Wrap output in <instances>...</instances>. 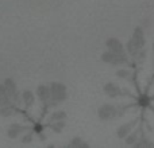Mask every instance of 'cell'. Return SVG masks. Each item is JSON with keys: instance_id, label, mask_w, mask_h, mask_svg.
I'll use <instances>...</instances> for the list:
<instances>
[{"instance_id": "obj_1", "label": "cell", "mask_w": 154, "mask_h": 148, "mask_svg": "<svg viewBox=\"0 0 154 148\" xmlns=\"http://www.w3.org/2000/svg\"><path fill=\"white\" fill-rule=\"evenodd\" d=\"M49 89H50V102H49V105H57V104H61L66 100L68 92L65 84L53 81L49 84Z\"/></svg>"}, {"instance_id": "obj_2", "label": "cell", "mask_w": 154, "mask_h": 148, "mask_svg": "<svg viewBox=\"0 0 154 148\" xmlns=\"http://www.w3.org/2000/svg\"><path fill=\"white\" fill-rule=\"evenodd\" d=\"M100 59L104 62V64L112 65V66H119V65H125V64L128 62V57H127L126 53L115 54L109 50L104 51V53L100 55Z\"/></svg>"}, {"instance_id": "obj_3", "label": "cell", "mask_w": 154, "mask_h": 148, "mask_svg": "<svg viewBox=\"0 0 154 148\" xmlns=\"http://www.w3.org/2000/svg\"><path fill=\"white\" fill-rule=\"evenodd\" d=\"M123 112L122 111H118L116 106H114L112 104H103L100 108L97 109V116L100 120L103 121H108V120H112L115 117L120 116Z\"/></svg>"}, {"instance_id": "obj_4", "label": "cell", "mask_w": 154, "mask_h": 148, "mask_svg": "<svg viewBox=\"0 0 154 148\" xmlns=\"http://www.w3.org/2000/svg\"><path fill=\"white\" fill-rule=\"evenodd\" d=\"M106 47H107V50L112 51V53H115V54L126 53L125 45H123L118 38H108V39L106 40Z\"/></svg>"}, {"instance_id": "obj_5", "label": "cell", "mask_w": 154, "mask_h": 148, "mask_svg": "<svg viewBox=\"0 0 154 148\" xmlns=\"http://www.w3.org/2000/svg\"><path fill=\"white\" fill-rule=\"evenodd\" d=\"M35 97H38V100L41 102L48 105L50 102V89H49V85H38L37 92H35Z\"/></svg>"}, {"instance_id": "obj_6", "label": "cell", "mask_w": 154, "mask_h": 148, "mask_svg": "<svg viewBox=\"0 0 154 148\" xmlns=\"http://www.w3.org/2000/svg\"><path fill=\"white\" fill-rule=\"evenodd\" d=\"M133 42L138 46V49H143L146 45V39H145V31L142 27H135L133 32V37H131Z\"/></svg>"}, {"instance_id": "obj_7", "label": "cell", "mask_w": 154, "mask_h": 148, "mask_svg": "<svg viewBox=\"0 0 154 148\" xmlns=\"http://www.w3.org/2000/svg\"><path fill=\"white\" fill-rule=\"evenodd\" d=\"M27 131V127L24 125H20V124H11L10 128L7 129V136L10 139H16L22 135V133Z\"/></svg>"}, {"instance_id": "obj_8", "label": "cell", "mask_w": 154, "mask_h": 148, "mask_svg": "<svg viewBox=\"0 0 154 148\" xmlns=\"http://www.w3.org/2000/svg\"><path fill=\"white\" fill-rule=\"evenodd\" d=\"M103 90H104V93H106L108 97H112V98L122 94V89H120L116 84H114V82H107V84L104 85Z\"/></svg>"}, {"instance_id": "obj_9", "label": "cell", "mask_w": 154, "mask_h": 148, "mask_svg": "<svg viewBox=\"0 0 154 148\" xmlns=\"http://www.w3.org/2000/svg\"><path fill=\"white\" fill-rule=\"evenodd\" d=\"M135 124H137V120H134V121H130V123H126V124H122L116 129V136L119 139H125L126 136H127L128 133L131 132V129H133V127Z\"/></svg>"}, {"instance_id": "obj_10", "label": "cell", "mask_w": 154, "mask_h": 148, "mask_svg": "<svg viewBox=\"0 0 154 148\" xmlns=\"http://www.w3.org/2000/svg\"><path fill=\"white\" fill-rule=\"evenodd\" d=\"M3 85H4V87H5L7 96H8L10 98H12V96L15 94L16 92H18V87H16L15 81H14L12 78H5L4 82H3Z\"/></svg>"}, {"instance_id": "obj_11", "label": "cell", "mask_w": 154, "mask_h": 148, "mask_svg": "<svg viewBox=\"0 0 154 148\" xmlns=\"http://www.w3.org/2000/svg\"><path fill=\"white\" fill-rule=\"evenodd\" d=\"M20 97H22V102H23L27 108H30V106L34 105L35 94L31 92V90H24L23 93H20Z\"/></svg>"}, {"instance_id": "obj_12", "label": "cell", "mask_w": 154, "mask_h": 148, "mask_svg": "<svg viewBox=\"0 0 154 148\" xmlns=\"http://www.w3.org/2000/svg\"><path fill=\"white\" fill-rule=\"evenodd\" d=\"M68 148H89V144L82 140L81 138H73L68 143Z\"/></svg>"}, {"instance_id": "obj_13", "label": "cell", "mask_w": 154, "mask_h": 148, "mask_svg": "<svg viewBox=\"0 0 154 148\" xmlns=\"http://www.w3.org/2000/svg\"><path fill=\"white\" fill-rule=\"evenodd\" d=\"M15 113V109H14L12 104H8V105H2L0 106V116L2 117H10Z\"/></svg>"}, {"instance_id": "obj_14", "label": "cell", "mask_w": 154, "mask_h": 148, "mask_svg": "<svg viewBox=\"0 0 154 148\" xmlns=\"http://www.w3.org/2000/svg\"><path fill=\"white\" fill-rule=\"evenodd\" d=\"M66 127V123H65V120H57V121H53L50 124V128L53 132L56 133H61L62 131H64V128Z\"/></svg>"}, {"instance_id": "obj_15", "label": "cell", "mask_w": 154, "mask_h": 148, "mask_svg": "<svg viewBox=\"0 0 154 148\" xmlns=\"http://www.w3.org/2000/svg\"><path fill=\"white\" fill-rule=\"evenodd\" d=\"M125 50H126V53H128L130 55H135L137 53H138L141 49H138V46L135 45V43L133 42V39H130L127 43H126V47H125Z\"/></svg>"}, {"instance_id": "obj_16", "label": "cell", "mask_w": 154, "mask_h": 148, "mask_svg": "<svg viewBox=\"0 0 154 148\" xmlns=\"http://www.w3.org/2000/svg\"><path fill=\"white\" fill-rule=\"evenodd\" d=\"M135 148H153L154 147V143L150 141L149 139H138L134 144Z\"/></svg>"}, {"instance_id": "obj_17", "label": "cell", "mask_w": 154, "mask_h": 148, "mask_svg": "<svg viewBox=\"0 0 154 148\" xmlns=\"http://www.w3.org/2000/svg\"><path fill=\"white\" fill-rule=\"evenodd\" d=\"M137 140H138V133H137V132H130L125 138V141H126V144H127V146H134Z\"/></svg>"}, {"instance_id": "obj_18", "label": "cell", "mask_w": 154, "mask_h": 148, "mask_svg": "<svg viewBox=\"0 0 154 148\" xmlns=\"http://www.w3.org/2000/svg\"><path fill=\"white\" fill-rule=\"evenodd\" d=\"M66 119V112L65 111H57L54 113H51L50 121H57V120H65Z\"/></svg>"}, {"instance_id": "obj_19", "label": "cell", "mask_w": 154, "mask_h": 148, "mask_svg": "<svg viewBox=\"0 0 154 148\" xmlns=\"http://www.w3.org/2000/svg\"><path fill=\"white\" fill-rule=\"evenodd\" d=\"M130 70H127V69H119V70H116V77L118 78H123V79H127L128 77H130Z\"/></svg>"}, {"instance_id": "obj_20", "label": "cell", "mask_w": 154, "mask_h": 148, "mask_svg": "<svg viewBox=\"0 0 154 148\" xmlns=\"http://www.w3.org/2000/svg\"><path fill=\"white\" fill-rule=\"evenodd\" d=\"M145 58H146V51H145L143 49H141V50H139L138 53L134 55V59H135L137 62H139V64H141V62H143Z\"/></svg>"}, {"instance_id": "obj_21", "label": "cell", "mask_w": 154, "mask_h": 148, "mask_svg": "<svg viewBox=\"0 0 154 148\" xmlns=\"http://www.w3.org/2000/svg\"><path fill=\"white\" fill-rule=\"evenodd\" d=\"M32 138H34V135H32L31 132H27L26 135L22 136V139H20L22 144H29V143H31V141H32Z\"/></svg>"}, {"instance_id": "obj_22", "label": "cell", "mask_w": 154, "mask_h": 148, "mask_svg": "<svg viewBox=\"0 0 154 148\" xmlns=\"http://www.w3.org/2000/svg\"><path fill=\"white\" fill-rule=\"evenodd\" d=\"M139 104H141L142 106H146L147 104H149V98L146 97V96H143V97L139 98Z\"/></svg>"}, {"instance_id": "obj_23", "label": "cell", "mask_w": 154, "mask_h": 148, "mask_svg": "<svg viewBox=\"0 0 154 148\" xmlns=\"http://www.w3.org/2000/svg\"><path fill=\"white\" fill-rule=\"evenodd\" d=\"M2 100H3V97L0 96V106H2Z\"/></svg>"}, {"instance_id": "obj_24", "label": "cell", "mask_w": 154, "mask_h": 148, "mask_svg": "<svg viewBox=\"0 0 154 148\" xmlns=\"http://www.w3.org/2000/svg\"><path fill=\"white\" fill-rule=\"evenodd\" d=\"M153 51H154V42H153Z\"/></svg>"}]
</instances>
